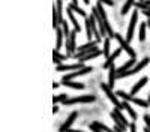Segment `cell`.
Returning <instances> with one entry per match:
<instances>
[{
    "instance_id": "6da1fadb",
    "label": "cell",
    "mask_w": 150,
    "mask_h": 132,
    "mask_svg": "<svg viewBox=\"0 0 150 132\" xmlns=\"http://www.w3.org/2000/svg\"><path fill=\"white\" fill-rule=\"evenodd\" d=\"M116 95H117V96H120L122 99L128 101V102H132V104H135V105H140L141 108H147V107H149V104H150L149 101H144V99H140V98H135L134 95L126 93V92H123V90H119Z\"/></svg>"
},
{
    "instance_id": "7a4b0ae2",
    "label": "cell",
    "mask_w": 150,
    "mask_h": 132,
    "mask_svg": "<svg viewBox=\"0 0 150 132\" xmlns=\"http://www.w3.org/2000/svg\"><path fill=\"white\" fill-rule=\"evenodd\" d=\"M96 45H98V42H96V41H90V42H87V44H84V45L78 47V53L75 54V57L83 59L84 56H87V54H90V53H93V51L99 50V48H96Z\"/></svg>"
},
{
    "instance_id": "3957f363",
    "label": "cell",
    "mask_w": 150,
    "mask_h": 132,
    "mask_svg": "<svg viewBox=\"0 0 150 132\" xmlns=\"http://www.w3.org/2000/svg\"><path fill=\"white\" fill-rule=\"evenodd\" d=\"M96 9H98L99 15H101V18H102V21H104V26H105V29H107L108 38H110V39H114V35H116V33L112 32V29H111V26H110V21H108V18H107V12H105V9L102 8V3H101V2L96 5Z\"/></svg>"
},
{
    "instance_id": "277c9868",
    "label": "cell",
    "mask_w": 150,
    "mask_h": 132,
    "mask_svg": "<svg viewBox=\"0 0 150 132\" xmlns=\"http://www.w3.org/2000/svg\"><path fill=\"white\" fill-rule=\"evenodd\" d=\"M149 62H150V59L149 57H144L141 62H138L132 69H129V71H126V72H123V74H120V75H117V78H125V77H131V75H134V74H137V72H140L143 68H146L147 65H149Z\"/></svg>"
},
{
    "instance_id": "5b68a950",
    "label": "cell",
    "mask_w": 150,
    "mask_h": 132,
    "mask_svg": "<svg viewBox=\"0 0 150 132\" xmlns=\"http://www.w3.org/2000/svg\"><path fill=\"white\" fill-rule=\"evenodd\" d=\"M101 89H102V92L105 93L107 98H108L112 104H114V107L120 110V105H122V102H119V99H117V95L112 93V89L108 86V84H105V83H101Z\"/></svg>"
},
{
    "instance_id": "8992f818",
    "label": "cell",
    "mask_w": 150,
    "mask_h": 132,
    "mask_svg": "<svg viewBox=\"0 0 150 132\" xmlns=\"http://www.w3.org/2000/svg\"><path fill=\"white\" fill-rule=\"evenodd\" d=\"M114 39L120 44V48H122V50H125V51H126V53L129 54V57H131V59H135V51L132 50V47L129 45V42L125 41L119 33H116V35H114Z\"/></svg>"
},
{
    "instance_id": "52a82bcc",
    "label": "cell",
    "mask_w": 150,
    "mask_h": 132,
    "mask_svg": "<svg viewBox=\"0 0 150 132\" xmlns=\"http://www.w3.org/2000/svg\"><path fill=\"white\" fill-rule=\"evenodd\" d=\"M96 98L92 95H84V96H77V98H72V99H68L65 104L66 105H74V104H86V102H93Z\"/></svg>"
},
{
    "instance_id": "ba28073f",
    "label": "cell",
    "mask_w": 150,
    "mask_h": 132,
    "mask_svg": "<svg viewBox=\"0 0 150 132\" xmlns=\"http://www.w3.org/2000/svg\"><path fill=\"white\" fill-rule=\"evenodd\" d=\"M77 30H72L71 35H69V39L66 41V50H68V56H72L75 53V50H77V47H75V39H77Z\"/></svg>"
},
{
    "instance_id": "9c48e42d",
    "label": "cell",
    "mask_w": 150,
    "mask_h": 132,
    "mask_svg": "<svg viewBox=\"0 0 150 132\" xmlns=\"http://www.w3.org/2000/svg\"><path fill=\"white\" fill-rule=\"evenodd\" d=\"M137 20H138V11L134 12L132 17H131V23H129V27H128V33H126V42H131L134 38V30H135V24Z\"/></svg>"
},
{
    "instance_id": "30bf717a",
    "label": "cell",
    "mask_w": 150,
    "mask_h": 132,
    "mask_svg": "<svg viewBox=\"0 0 150 132\" xmlns=\"http://www.w3.org/2000/svg\"><path fill=\"white\" fill-rule=\"evenodd\" d=\"M93 71V68L92 66H86V68H83V69H78V71H75V72H72V74H68V75H65L62 80H74L75 77H80V75H86V74H89V72H92Z\"/></svg>"
},
{
    "instance_id": "8fae6325",
    "label": "cell",
    "mask_w": 150,
    "mask_h": 132,
    "mask_svg": "<svg viewBox=\"0 0 150 132\" xmlns=\"http://www.w3.org/2000/svg\"><path fill=\"white\" fill-rule=\"evenodd\" d=\"M120 53H122V48H117V50L114 51V53H111L110 54V57L105 60V63L102 65V68H105V69H110L112 65H114V62H116V59L120 56Z\"/></svg>"
},
{
    "instance_id": "7c38bea8",
    "label": "cell",
    "mask_w": 150,
    "mask_h": 132,
    "mask_svg": "<svg viewBox=\"0 0 150 132\" xmlns=\"http://www.w3.org/2000/svg\"><path fill=\"white\" fill-rule=\"evenodd\" d=\"M75 119H77V113L74 111V113H71V114H69V117L66 119V122H65L63 125L60 126V132H66L68 129H71L72 123L75 122Z\"/></svg>"
},
{
    "instance_id": "4fadbf2b",
    "label": "cell",
    "mask_w": 150,
    "mask_h": 132,
    "mask_svg": "<svg viewBox=\"0 0 150 132\" xmlns=\"http://www.w3.org/2000/svg\"><path fill=\"white\" fill-rule=\"evenodd\" d=\"M83 68H86V66H83V62H80V63H75V65H59L56 69L59 72H62V71H78V69H83Z\"/></svg>"
},
{
    "instance_id": "5bb4252c",
    "label": "cell",
    "mask_w": 150,
    "mask_h": 132,
    "mask_svg": "<svg viewBox=\"0 0 150 132\" xmlns=\"http://www.w3.org/2000/svg\"><path fill=\"white\" fill-rule=\"evenodd\" d=\"M117 78V69L114 68V65H112L110 69H108V86L112 89L114 87V81Z\"/></svg>"
},
{
    "instance_id": "9a60e30c",
    "label": "cell",
    "mask_w": 150,
    "mask_h": 132,
    "mask_svg": "<svg viewBox=\"0 0 150 132\" xmlns=\"http://www.w3.org/2000/svg\"><path fill=\"white\" fill-rule=\"evenodd\" d=\"M62 84H63V86H66V87L78 89V90H83V89L86 87L83 83H75V81H72V80H62Z\"/></svg>"
},
{
    "instance_id": "2e32d148",
    "label": "cell",
    "mask_w": 150,
    "mask_h": 132,
    "mask_svg": "<svg viewBox=\"0 0 150 132\" xmlns=\"http://www.w3.org/2000/svg\"><path fill=\"white\" fill-rule=\"evenodd\" d=\"M120 110H125V111H126V113L131 116V119H132V120H135V119H137V113L134 111V108L128 104V101H123V102H122V105H120Z\"/></svg>"
},
{
    "instance_id": "e0dca14e",
    "label": "cell",
    "mask_w": 150,
    "mask_h": 132,
    "mask_svg": "<svg viewBox=\"0 0 150 132\" xmlns=\"http://www.w3.org/2000/svg\"><path fill=\"white\" fill-rule=\"evenodd\" d=\"M135 66V59H129L126 63H125L123 66H120L119 69H117V75H120V74H123V72H126V71H129V69H132Z\"/></svg>"
},
{
    "instance_id": "ac0fdd59",
    "label": "cell",
    "mask_w": 150,
    "mask_h": 132,
    "mask_svg": "<svg viewBox=\"0 0 150 132\" xmlns=\"http://www.w3.org/2000/svg\"><path fill=\"white\" fill-rule=\"evenodd\" d=\"M68 57H69L68 54H66V56L60 54V53H59V50H54V51H53V62H54V63H56L57 66H59V65H60L62 62H63V60H66Z\"/></svg>"
},
{
    "instance_id": "d6986e66",
    "label": "cell",
    "mask_w": 150,
    "mask_h": 132,
    "mask_svg": "<svg viewBox=\"0 0 150 132\" xmlns=\"http://www.w3.org/2000/svg\"><path fill=\"white\" fill-rule=\"evenodd\" d=\"M146 83H147V78H146V77L141 78L138 83H135V86H134L132 90H131V95H137V93H138V90H141V89L146 86Z\"/></svg>"
},
{
    "instance_id": "ffe728a7",
    "label": "cell",
    "mask_w": 150,
    "mask_h": 132,
    "mask_svg": "<svg viewBox=\"0 0 150 132\" xmlns=\"http://www.w3.org/2000/svg\"><path fill=\"white\" fill-rule=\"evenodd\" d=\"M56 35H57L56 50H59V48L62 47V44H63V38H65V35H63V30H60V29H56Z\"/></svg>"
},
{
    "instance_id": "44dd1931",
    "label": "cell",
    "mask_w": 150,
    "mask_h": 132,
    "mask_svg": "<svg viewBox=\"0 0 150 132\" xmlns=\"http://www.w3.org/2000/svg\"><path fill=\"white\" fill-rule=\"evenodd\" d=\"M68 17H69L71 23L74 24V29L77 30V32H80V24L77 23V20H75V17H74V11H72L71 8H68Z\"/></svg>"
},
{
    "instance_id": "7402d4cb",
    "label": "cell",
    "mask_w": 150,
    "mask_h": 132,
    "mask_svg": "<svg viewBox=\"0 0 150 132\" xmlns=\"http://www.w3.org/2000/svg\"><path fill=\"white\" fill-rule=\"evenodd\" d=\"M112 114L116 116V119H117V120H120V122H122V123H125L126 126H129V125H131V123L128 122V120L123 117V114L120 113V110H119V108H114V111H112Z\"/></svg>"
},
{
    "instance_id": "603a6c76",
    "label": "cell",
    "mask_w": 150,
    "mask_h": 132,
    "mask_svg": "<svg viewBox=\"0 0 150 132\" xmlns=\"http://www.w3.org/2000/svg\"><path fill=\"white\" fill-rule=\"evenodd\" d=\"M86 35H87V38H89V39L93 36V27L90 24V18L89 17H86Z\"/></svg>"
},
{
    "instance_id": "cb8c5ba5",
    "label": "cell",
    "mask_w": 150,
    "mask_h": 132,
    "mask_svg": "<svg viewBox=\"0 0 150 132\" xmlns=\"http://www.w3.org/2000/svg\"><path fill=\"white\" fill-rule=\"evenodd\" d=\"M110 38H105L104 39V50H102V54H104V57L105 59H108L110 57Z\"/></svg>"
},
{
    "instance_id": "d4e9b609",
    "label": "cell",
    "mask_w": 150,
    "mask_h": 132,
    "mask_svg": "<svg viewBox=\"0 0 150 132\" xmlns=\"http://www.w3.org/2000/svg\"><path fill=\"white\" fill-rule=\"evenodd\" d=\"M56 8H57V17H59V24L63 23V12H62V0L56 2Z\"/></svg>"
},
{
    "instance_id": "484cf974",
    "label": "cell",
    "mask_w": 150,
    "mask_h": 132,
    "mask_svg": "<svg viewBox=\"0 0 150 132\" xmlns=\"http://www.w3.org/2000/svg\"><path fill=\"white\" fill-rule=\"evenodd\" d=\"M132 5H135V0H126V3H125V6L122 8V15H126L129 9L132 8Z\"/></svg>"
},
{
    "instance_id": "4316f807",
    "label": "cell",
    "mask_w": 150,
    "mask_h": 132,
    "mask_svg": "<svg viewBox=\"0 0 150 132\" xmlns=\"http://www.w3.org/2000/svg\"><path fill=\"white\" fill-rule=\"evenodd\" d=\"M69 8H71V9H72L74 12H77L78 15H81V17H84V18L87 17V15H86V11H84V9H81V8H80L78 5H75V3H72V5H69Z\"/></svg>"
},
{
    "instance_id": "83f0119b",
    "label": "cell",
    "mask_w": 150,
    "mask_h": 132,
    "mask_svg": "<svg viewBox=\"0 0 150 132\" xmlns=\"http://www.w3.org/2000/svg\"><path fill=\"white\" fill-rule=\"evenodd\" d=\"M146 29H147V23H141V26H140V42H144L146 39Z\"/></svg>"
},
{
    "instance_id": "f1b7e54d",
    "label": "cell",
    "mask_w": 150,
    "mask_h": 132,
    "mask_svg": "<svg viewBox=\"0 0 150 132\" xmlns=\"http://www.w3.org/2000/svg\"><path fill=\"white\" fill-rule=\"evenodd\" d=\"M68 99H69L68 95L60 93V95H57V96H54V98H53V102H54V104H57V102H66Z\"/></svg>"
},
{
    "instance_id": "f546056e",
    "label": "cell",
    "mask_w": 150,
    "mask_h": 132,
    "mask_svg": "<svg viewBox=\"0 0 150 132\" xmlns=\"http://www.w3.org/2000/svg\"><path fill=\"white\" fill-rule=\"evenodd\" d=\"M101 54H102V51H101V50H96V51H93V53H90V54L84 56V57L81 59V62H84V60H90V59H95V57L101 56Z\"/></svg>"
},
{
    "instance_id": "4dcf8cb0",
    "label": "cell",
    "mask_w": 150,
    "mask_h": 132,
    "mask_svg": "<svg viewBox=\"0 0 150 132\" xmlns=\"http://www.w3.org/2000/svg\"><path fill=\"white\" fill-rule=\"evenodd\" d=\"M144 123H146V126L150 129V116H149V114L144 116Z\"/></svg>"
},
{
    "instance_id": "1f68e13d",
    "label": "cell",
    "mask_w": 150,
    "mask_h": 132,
    "mask_svg": "<svg viewBox=\"0 0 150 132\" xmlns=\"http://www.w3.org/2000/svg\"><path fill=\"white\" fill-rule=\"evenodd\" d=\"M90 131H92V132H104V131H101L99 128H96L93 123H90Z\"/></svg>"
},
{
    "instance_id": "d6a6232c",
    "label": "cell",
    "mask_w": 150,
    "mask_h": 132,
    "mask_svg": "<svg viewBox=\"0 0 150 132\" xmlns=\"http://www.w3.org/2000/svg\"><path fill=\"white\" fill-rule=\"evenodd\" d=\"M101 3H104V5H108V6H112L114 3H112V0H99Z\"/></svg>"
},
{
    "instance_id": "836d02e7",
    "label": "cell",
    "mask_w": 150,
    "mask_h": 132,
    "mask_svg": "<svg viewBox=\"0 0 150 132\" xmlns=\"http://www.w3.org/2000/svg\"><path fill=\"white\" fill-rule=\"evenodd\" d=\"M66 132H84V131H78V129H68Z\"/></svg>"
},
{
    "instance_id": "e575fe53",
    "label": "cell",
    "mask_w": 150,
    "mask_h": 132,
    "mask_svg": "<svg viewBox=\"0 0 150 132\" xmlns=\"http://www.w3.org/2000/svg\"><path fill=\"white\" fill-rule=\"evenodd\" d=\"M57 111H59V107L54 105V107H53V113H57Z\"/></svg>"
},
{
    "instance_id": "d590c367",
    "label": "cell",
    "mask_w": 150,
    "mask_h": 132,
    "mask_svg": "<svg viewBox=\"0 0 150 132\" xmlns=\"http://www.w3.org/2000/svg\"><path fill=\"white\" fill-rule=\"evenodd\" d=\"M59 87V83H53V89H57Z\"/></svg>"
},
{
    "instance_id": "8d00e7d4",
    "label": "cell",
    "mask_w": 150,
    "mask_h": 132,
    "mask_svg": "<svg viewBox=\"0 0 150 132\" xmlns=\"http://www.w3.org/2000/svg\"><path fill=\"white\" fill-rule=\"evenodd\" d=\"M144 132H150V129H149V128L146 126V128H144Z\"/></svg>"
},
{
    "instance_id": "74e56055",
    "label": "cell",
    "mask_w": 150,
    "mask_h": 132,
    "mask_svg": "<svg viewBox=\"0 0 150 132\" xmlns=\"http://www.w3.org/2000/svg\"><path fill=\"white\" fill-rule=\"evenodd\" d=\"M147 27H149V29H150V20H149V21H147Z\"/></svg>"
},
{
    "instance_id": "f35d334b",
    "label": "cell",
    "mask_w": 150,
    "mask_h": 132,
    "mask_svg": "<svg viewBox=\"0 0 150 132\" xmlns=\"http://www.w3.org/2000/svg\"><path fill=\"white\" fill-rule=\"evenodd\" d=\"M147 101H149V102H150V93H149V99H147Z\"/></svg>"
},
{
    "instance_id": "ab89813d",
    "label": "cell",
    "mask_w": 150,
    "mask_h": 132,
    "mask_svg": "<svg viewBox=\"0 0 150 132\" xmlns=\"http://www.w3.org/2000/svg\"><path fill=\"white\" fill-rule=\"evenodd\" d=\"M141 2H144V0H141Z\"/></svg>"
}]
</instances>
